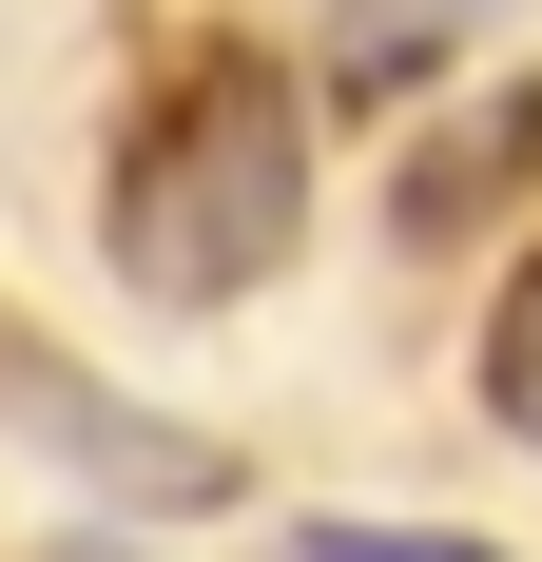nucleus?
Returning <instances> with one entry per match:
<instances>
[{
  "label": "nucleus",
  "instance_id": "obj_1",
  "mask_svg": "<svg viewBox=\"0 0 542 562\" xmlns=\"http://www.w3.org/2000/svg\"><path fill=\"white\" fill-rule=\"evenodd\" d=\"M291 233H310V78L271 40H194L136 98V136H116L98 175V252L136 311H233V291L291 272Z\"/></svg>",
  "mask_w": 542,
  "mask_h": 562
},
{
  "label": "nucleus",
  "instance_id": "obj_2",
  "mask_svg": "<svg viewBox=\"0 0 542 562\" xmlns=\"http://www.w3.org/2000/svg\"><path fill=\"white\" fill-rule=\"evenodd\" d=\"M0 427H20L39 465H78V485H116V505H174V524L252 485V465H233L214 427H174V407H136V389H98L78 349H20V330H0Z\"/></svg>",
  "mask_w": 542,
  "mask_h": 562
},
{
  "label": "nucleus",
  "instance_id": "obj_3",
  "mask_svg": "<svg viewBox=\"0 0 542 562\" xmlns=\"http://www.w3.org/2000/svg\"><path fill=\"white\" fill-rule=\"evenodd\" d=\"M485 407H504V427L542 447V252L504 272V311H485Z\"/></svg>",
  "mask_w": 542,
  "mask_h": 562
},
{
  "label": "nucleus",
  "instance_id": "obj_4",
  "mask_svg": "<svg viewBox=\"0 0 542 562\" xmlns=\"http://www.w3.org/2000/svg\"><path fill=\"white\" fill-rule=\"evenodd\" d=\"M291 562H504V543H465V524H310Z\"/></svg>",
  "mask_w": 542,
  "mask_h": 562
},
{
  "label": "nucleus",
  "instance_id": "obj_5",
  "mask_svg": "<svg viewBox=\"0 0 542 562\" xmlns=\"http://www.w3.org/2000/svg\"><path fill=\"white\" fill-rule=\"evenodd\" d=\"M39 562H136V543H39Z\"/></svg>",
  "mask_w": 542,
  "mask_h": 562
}]
</instances>
